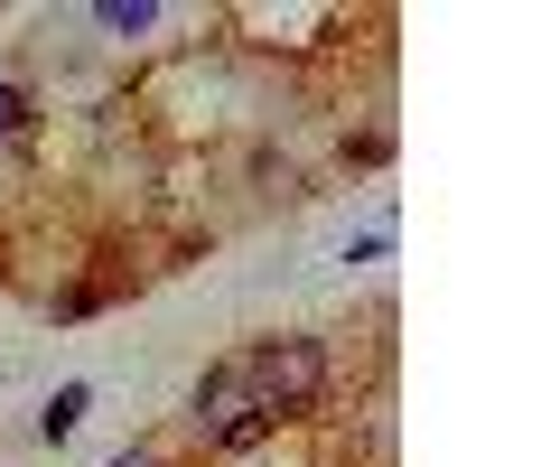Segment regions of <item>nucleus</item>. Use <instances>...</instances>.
Segmentation results:
<instances>
[{
    "label": "nucleus",
    "mask_w": 560,
    "mask_h": 467,
    "mask_svg": "<svg viewBox=\"0 0 560 467\" xmlns=\"http://www.w3.org/2000/svg\"><path fill=\"white\" fill-rule=\"evenodd\" d=\"M234 374H243V402L280 421V411H308L327 393V346L318 337H261L234 355Z\"/></svg>",
    "instance_id": "obj_1"
},
{
    "label": "nucleus",
    "mask_w": 560,
    "mask_h": 467,
    "mask_svg": "<svg viewBox=\"0 0 560 467\" xmlns=\"http://www.w3.org/2000/svg\"><path fill=\"white\" fill-rule=\"evenodd\" d=\"M234 411H253V402H243V374H234V355H224V365H206V374H197V393H187V421L215 440Z\"/></svg>",
    "instance_id": "obj_2"
},
{
    "label": "nucleus",
    "mask_w": 560,
    "mask_h": 467,
    "mask_svg": "<svg viewBox=\"0 0 560 467\" xmlns=\"http://www.w3.org/2000/svg\"><path fill=\"white\" fill-rule=\"evenodd\" d=\"M84 411H94V384H57V393H47V411H38V440H75Z\"/></svg>",
    "instance_id": "obj_3"
},
{
    "label": "nucleus",
    "mask_w": 560,
    "mask_h": 467,
    "mask_svg": "<svg viewBox=\"0 0 560 467\" xmlns=\"http://www.w3.org/2000/svg\"><path fill=\"white\" fill-rule=\"evenodd\" d=\"M94 28H113V38H150V28H160V0H94Z\"/></svg>",
    "instance_id": "obj_4"
},
{
    "label": "nucleus",
    "mask_w": 560,
    "mask_h": 467,
    "mask_svg": "<svg viewBox=\"0 0 560 467\" xmlns=\"http://www.w3.org/2000/svg\"><path fill=\"white\" fill-rule=\"evenodd\" d=\"M28 122H38V94L28 84H0V141H20Z\"/></svg>",
    "instance_id": "obj_5"
},
{
    "label": "nucleus",
    "mask_w": 560,
    "mask_h": 467,
    "mask_svg": "<svg viewBox=\"0 0 560 467\" xmlns=\"http://www.w3.org/2000/svg\"><path fill=\"white\" fill-rule=\"evenodd\" d=\"M271 430H280L271 411H234V421L215 430V448H261V440H271Z\"/></svg>",
    "instance_id": "obj_6"
},
{
    "label": "nucleus",
    "mask_w": 560,
    "mask_h": 467,
    "mask_svg": "<svg viewBox=\"0 0 560 467\" xmlns=\"http://www.w3.org/2000/svg\"><path fill=\"white\" fill-rule=\"evenodd\" d=\"M103 467H160V448H121V458H103Z\"/></svg>",
    "instance_id": "obj_7"
}]
</instances>
